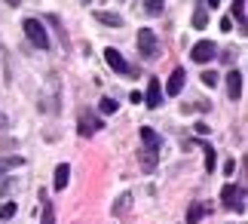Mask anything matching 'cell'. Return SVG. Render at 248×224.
<instances>
[{"mask_svg": "<svg viewBox=\"0 0 248 224\" xmlns=\"http://www.w3.org/2000/svg\"><path fill=\"white\" fill-rule=\"evenodd\" d=\"M144 9L150 16H159V13H163V0H144Z\"/></svg>", "mask_w": 248, "mask_h": 224, "instance_id": "cell-21", "label": "cell"}, {"mask_svg": "<svg viewBox=\"0 0 248 224\" xmlns=\"http://www.w3.org/2000/svg\"><path fill=\"white\" fill-rule=\"evenodd\" d=\"M233 16H236V22H239L242 28H245V0H233Z\"/></svg>", "mask_w": 248, "mask_h": 224, "instance_id": "cell-16", "label": "cell"}, {"mask_svg": "<svg viewBox=\"0 0 248 224\" xmlns=\"http://www.w3.org/2000/svg\"><path fill=\"white\" fill-rule=\"evenodd\" d=\"M40 224H55V212H52V203H46V206H43V218H40Z\"/></svg>", "mask_w": 248, "mask_h": 224, "instance_id": "cell-22", "label": "cell"}, {"mask_svg": "<svg viewBox=\"0 0 248 224\" xmlns=\"http://www.w3.org/2000/svg\"><path fill=\"white\" fill-rule=\"evenodd\" d=\"M202 215H205V206H202V203H193L190 212H187V224H199V221H202Z\"/></svg>", "mask_w": 248, "mask_h": 224, "instance_id": "cell-14", "label": "cell"}, {"mask_svg": "<svg viewBox=\"0 0 248 224\" xmlns=\"http://www.w3.org/2000/svg\"><path fill=\"white\" fill-rule=\"evenodd\" d=\"M215 166H217V157H215V151H212V148H208V151H205V169H208V172H212Z\"/></svg>", "mask_w": 248, "mask_h": 224, "instance_id": "cell-23", "label": "cell"}, {"mask_svg": "<svg viewBox=\"0 0 248 224\" xmlns=\"http://www.w3.org/2000/svg\"><path fill=\"white\" fill-rule=\"evenodd\" d=\"M22 157H0V175H3V172H13L16 166H22Z\"/></svg>", "mask_w": 248, "mask_h": 224, "instance_id": "cell-15", "label": "cell"}, {"mask_svg": "<svg viewBox=\"0 0 248 224\" xmlns=\"http://www.w3.org/2000/svg\"><path fill=\"white\" fill-rule=\"evenodd\" d=\"M129 203H132V197H129V193H123V197L113 203V215H123V212L129 209Z\"/></svg>", "mask_w": 248, "mask_h": 224, "instance_id": "cell-20", "label": "cell"}, {"mask_svg": "<svg viewBox=\"0 0 248 224\" xmlns=\"http://www.w3.org/2000/svg\"><path fill=\"white\" fill-rule=\"evenodd\" d=\"M95 18H98L101 25H108V28H123V16L120 13H104V9H98Z\"/></svg>", "mask_w": 248, "mask_h": 224, "instance_id": "cell-12", "label": "cell"}, {"mask_svg": "<svg viewBox=\"0 0 248 224\" xmlns=\"http://www.w3.org/2000/svg\"><path fill=\"white\" fill-rule=\"evenodd\" d=\"M18 212V206L16 203H0V221H6V218H13Z\"/></svg>", "mask_w": 248, "mask_h": 224, "instance_id": "cell-18", "label": "cell"}, {"mask_svg": "<svg viewBox=\"0 0 248 224\" xmlns=\"http://www.w3.org/2000/svg\"><path fill=\"white\" fill-rule=\"evenodd\" d=\"M227 92H230L233 102L242 99V74L239 71H230V74H227Z\"/></svg>", "mask_w": 248, "mask_h": 224, "instance_id": "cell-8", "label": "cell"}, {"mask_svg": "<svg viewBox=\"0 0 248 224\" xmlns=\"http://www.w3.org/2000/svg\"><path fill=\"white\" fill-rule=\"evenodd\" d=\"M184 71H181V68H178V71H171V77H169V86H166V92L169 95H178L181 89H184Z\"/></svg>", "mask_w": 248, "mask_h": 224, "instance_id": "cell-10", "label": "cell"}, {"mask_svg": "<svg viewBox=\"0 0 248 224\" xmlns=\"http://www.w3.org/2000/svg\"><path fill=\"white\" fill-rule=\"evenodd\" d=\"M138 52L144 58H156V52H159L156 34L150 31V28H141V31H138Z\"/></svg>", "mask_w": 248, "mask_h": 224, "instance_id": "cell-3", "label": "cell"}, {"mask_svg": "<svg viewBox=\"0 0 248 224\" xmlns=\"http://www.w3.org/2000/svg\"><path fill=\"white\" fill-rule=\"evenodd\" d=\"M221 200H224V206H227V209H236L239 215L245 212V190H242V188H236V184H224Z\"/></svg>", "mask_w": 248, "mask_h": 224, "instance_id": "cell-2", "label": "cell"}, {"mask_svg": "<svg viewBox=\"0 0 248 224\" xmlns=\"http://www.w3.org/2000/svg\"><path fill=\"white\" fill-rule=\"evenodd\" d=\"M141 141H144V148L156 151V154H159V148H163V141H159L156 129H150V126H141Z\"/></svg>", "mask_w": 248, "mask_h": 224, "instance_id": "cell-9", "label": "cell"}, {"mask_svg": "<svg viewBox=\"0 0 248 224\" xmlns=\"http://www.w3.org/2000/svg\"><path fill=\"white\" fill-rule=\"evenodd\" d=\"M22 28H25V37L37 46V50H49V37H46V28L37 22V18H25Z\"/></svg>", "mask_w": 248, "mask_h": 224, "instance_id": "cell-1", "label": "cell"}, {"mask_svg": "<svg viewBox=\"0 0 248 224\" xmlns=\"http://www.w3.org/2000/svg\"><path fill=\"white\" fill-rule=\"evenodd\" d=\"M221 31H233V18H221Z\"/></svg>", "mask_w": 248, "mask_h": 224, "instance_id": "cell-25", "label": "cell"}, {"mask_svg": "<svg viewBox=\"0 0 248 224\" xmlns=\"http://www.w3.org/2000/svg\"><path fill=\"white\" fill-rule=\"evenodd\" d=\"M141 102H144L150 111L163 104V89H159V80H156V77H150V83H147V92L141 95Z\"/></svg>", "mask_w": 248, "mask_h": 224, "instance_id": "cell-5", "label": "cell"}, {"mask_svg": "<svg viewBox=\"0 0 248 224\" xmlns=\"http://www.w3.org/2000/svg\"><path fill=\"white\" fill-rule=\"evenodd\" d=\"M9 6H18V0H9Z\"/></svg>", "mask_w": 248, "mask_h": 224, "instance_id": "cell-28", "label": "cell"}, {"mask_svg": "<svg viewBox=\"0 0 248 224\" xmlns=\"http://www.w3.org/2000/svg\"><path fill=\"white\" fill-rule=\"evenodd\" d=\"M205 22H208L205 6H196V13H193V28H205Z\"/></svg>", "mask_w": 248, "mask_h": 224, "instance_id": "cell-19", "label": "cell"}, {"mask_svg": "<svg viewBox=\"0 0 248 224\" xmlns=\"http://www.w3.org/2000/svg\"><path fill=\"white\" fill-rule=\"evenodd\" d=\"M6 126H9V120H6V114H0V132H3Z\"/></svg>", "mask_w": 248, "mask_h": 224, "instance_id": "cell-26", "label": "cell"}, {"mask_svg": "<svg viewBox=\"0 0 248 224\" xmlns=\"http://www.w3.org/2000/svg\"><path fill=\"white\" fill-rule=\"evenodd\" d=\"M217 3H221V0H208V9H215Z\"/></svg>", "mask_w": 248, "mask_h": 224, "instance_id": "cell-27", "label": "cell"}, {"mask_svg": "<svg viewBox=\"0 0 248 224\" xmlns=\"http://www.w3.org/2000/svg\"><path fill=\"white\" fill-rule=\"evenodd\" d=\"M98 108H101V114H117L120 102H117V99H110V95H108V99H101V104H98Z\"/></svg>", "mask_w": 248, "mask_h": 224, "instance_id": "cell-17", "label": "cell"}, {"mask_svg": "<svg viewBox=\"0 0 248 224\" xmlns=\"http://www.w3.org/2000/svg\"><path fill=\"white\" fill-rule=\"evenodd\" d=\"M156 160H159V154H156V151H150V148H141V151H138V163H141V169H147V172H150V169L156 166Z\"/></svg>", "mask_w": 248, "mask_h": 224, "instance_id": "cell-11", "label": "cell"}, {"mask_svg": "<svg viewBox=\"0 0 248 224\" xmlns=\"http://www.w3.org/2000/svg\"><path fill=\"white\" fill-rule=\"evenodd\" d=\"M104 62H108L117 74H129V71H132L129 62L123 58V52H120V50H113V46H108V50H104Z\"/></svg>", "mask_w": 248, "mask_h": 224, "instance_id": "cell-6", "label": "cell"}, {"mask_svg": "<svg viewBox=\"0 0 248 224\" xmlns=\"http://www.w3.org/2000/svg\"><path fill=\"white\" fill-rule=\"evenodd\" d=\"M202 83H205V86H215V83H217V74H215V71H205V74H202Z\"/></svg>", "mask_w": 248, "mask_h": 224, "instance_id": "cell-24", "label": "cell"}, {"mask_svg": "<svg viewBox=\"0 0 248 224\" xmlns=\"http://www.w3.org/2000/svg\"><path fill=\"white\" fill-rule=\"evenodd\" d=\"M68 175H71V166H68V163L55 166V190H64V188H68Z\"/></svg>", "mask_w": 248, "mask_h": 224, "instance_id": "cell-13", "label": "cell"}, {"mask_svg": "<svg viewBox=\"0 0 248 224\" xmlns=\"http://www.w3.org/2000/svg\"><path fill=\"white\" fill-rule=\"evenodd\" d=\"M101 129V120L95 114H80V135L83 138H89V135H95Z\"/></svg>", "mask_w": 248, "mask_h": 224, "instance_id": "cell-7", "label": "cell"}, {"mask_svg": "<svg viewBox=\"0 0 248 224\" xmlns=\"http://www.w3.org/2000/svg\"><path fill=\"white\" fill-rule=\"evenodd\" d=\"M215 55H217V46H215L212 40H199V43L193 46V52H190V58H193V62H199V65L212 62Z\"/></svg>", "mask_w": 248, "mask_h": 224, "instance_id": "cell-4", "label": "cell"}]
</instances>
